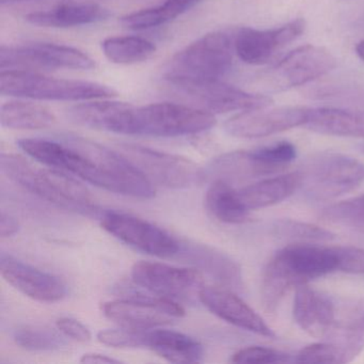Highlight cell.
Wrapping results in <instances>:
<instances>
[{
    "instance_id": "obj_1",
    "label": "cell",
    "mask_w": 364,
    "mask_h": 364,
    "mask_svg": "<svg viewBox=\"0 0 364 364\" xmlns=\"http://www.w3.org/2000/svg\"><path fill=\"white\" fill-rule=\"evenodd\" d=\"M18 146L38 163L110 193L142 200L156 193L153 183L124 155L87 138L70 134L57 140L24 138Z\"/></svg>"
},
{
    "instance_id": "obj_2",
    "label": "cell",
    "mask_w": 364,
    "mask_h": 364,
    "mask_svg": "<svg viewBox=\"0 0 364 364\" xmlns=\"http://www.w3.org/2000/svg\"><path fill=\"white\" fill-rule=\"evenodd\" d=\"M0 169L12 182L57 208L84 215L99 213L88 189L67 172L38 167L21 155L6 153L0 156Z\"/></svg>"
},
{
    "instance_id": "obj_3",
    "label": "cell",
    "mask_w": 364,
    "mask_h": 364,
    "mask_svg": "<svg viewBox=\"0 0 364 364\" xmlns=\"http://www.w3.org/2000/svg\"><path fill=\"white\" fill-rule=\"evenodd\" d=\"M164 85L176 99L213 114L246 112L268 107L272 104V100L267 95L247 92L221 80L167 74Z\"/></svg>"
},
{
    "instance_id": "obj_4",
    "label": "cell",
    "mask_w": 364,
    "mask_h": 364,
    "mask_svg": "<svg viewBox=\"0 0 364 364\" xmlns=\"http://www.w3.org/2000/svg\"><path fill=\"white\" fill-rule=\"evenodd\" d=\"M0 93L39 101H93L117 97L112 87L86 80L48 77L33 71H1Z\"/></svg>"
},
{
    "instance_id": "obj_5",
    "label": "cell",
    "mask_w": 364,
    "mask_h": 364,
    "mask_svg": "<svg viewBox=\"0 0 364 364\" xmlns=\"http://www.w3.org/2000/svg\"><path fill=\"white\" fill-rule=\"evenodd\" d=\"M300 189L315 201H327L364 183V164L348 155L321 152L311 155L298 170Z\"/></svg>"
},
{
    "instance_id": "obj_6",
    "label": "cell",
    "mask_w": 364,
    "mask_h": 364,
    "mask_svg": "<svg viewBox=\"0 0 364 364\" xmlns=\"http://www.w3.org/2000/svg\"><path fill=\"white\" fill-rule=\"evenodd\" d=\"M214 114L186 104L155 103L134 107L127 135L180 137L195 135L216 125Z\"/></svg>"
},
{
    "instance_id": "obj_7",
    "label": "cell",
    "mask_w": 364,
    "mask_h": 364,
    "mask_svg": "<svg viewBox=\"0 0 364 364\" xmlns=\"http://www.w3.org/2000/svg\"><path fill=\"white\" fill-rule=\"evenodd\" d=\"M234 40L223 31L200 38L178 52L170 61L167 74L221 80L233 65Z\"/></svg>"
},
{
    "instance_id": "obj_8",
    "label": "cell",
    "mask_w": 364,
    "mask_h": 364,
    "mask_svg": "<svg viewBox=\"0 0 364 364\" xmlns=\"http://www.w3.org/2000/svg\"><path fill=\"white\" fill-rule=\"evenodd\" d=\"M265 269L289 289L299 287L338 270L336 248L304 242L291 244L277 252Z\"/></svg>"
},
{
    "instance_id": "obj_9",
    "label": "cell",
    "mask_w": 364,
    "mask_h": 364,
    "mask_svg": "<svg viewBox=\"0 0 364 364\" xmlns=\"http://www.w3.org/2000/svg\"><path fill=\"white\" fill-rule=\"evenodd\" d=\"M102 311L119 326L140 330L164 327L185 315L184 308L174 299L150 291H134L127 297L105 302Z\"/></svg>"
},
{
    "instance_id": "obj_10",
    "label": "cell",
    "mask_w": 364,
    "mask_h": 364,
    "mask_svg": "<svg viewBox=\"0 0 364 364\" xmlns=\"http://www.w3.org/2000/svg\"><path fill=\"white\" fill-rule=\"evenodd\" d=\"M119 152L134 164L151 182L168 188H188L205 176L189 159L134 144H119Z\"/></svg>"
},
{
    "instance_id": "obj_11",
    "label": "cell",
    "mask_w": 364,
    "mask_h": 364,
    "mask_svg": "<svg viewBox=\"0 0 364 364\" xmlns=\"http://www.w3.org/2000/svg\"><path fill=\"white\" fill-rule=\"evenodd\" d=\"M95 61L71 46L54 43H31L22 46H1V71H33L35 69H95Z\"/></svg>"
},
{
    "instance_id": "obj_12",
    "label": "cell",
    "mask_w": 364,
    "mask_h": 364,
    "mask_svg": "<svg viewBox=\"0 0 364 364\" xmlns=\"http://www.w3.org/2000/svg\"><path fill=\"white\" fill-rule=\"evenodd\" d=\"M101 225L123 244L146 255L172 257L180 253L182 244L171 234L134 215L109 210L102 214Z\"/></svg>"
},
{
    "instance_id": "obj_13",
    "label": "cell",
    "mask_w": 364,
    "mask_h": 364,
    "mask_svg": "<svg viewBox=\"0 0 364 364\" xmlns=\"http://www.w3.org/2000/svg\"><path fill=\"white\" fill-rule=\"evenodd\" d=\"M311 108L301 106H280L246 110L230 118L225 131L230 136L245 139L267 137L308 122Z\"/></svg>"
},
{
    "instance_id": "obj_14",
    "label": "cell",
    "mask_w": 364,
    "mask_h": 364,
    "mask_svg": "<svg viewBox=\"0 0 364 364\" xmlns=\"http://www.w3.org/2000/svg\"><path fill=\"white\" fill-rule=\"evenodd\" d=\"M336 67V59L325 48L304 46L287 54L266 75L278 90L304 86L323 77Z\"/></svg>"
},
{
    "instance_id": "obj_15",
    "label": "cell",
    "mask_w": 364,
    "mask_h": 364,
    "mask_svg": "<svg viewBox=\"0 0 364 364\" xmlns=\"http://www.w3.org/2000/svg\"><path fill=\"white\" fill-rule=\"evenodd\" d=\"M131 276L144 291L171 299L191 295L203 287V276L198 270L156 262H138L132 268Z\"/></svg>"
},
{
    "instance_id": "obj_16",
    "label": "cell",
    "mask_w": 364,
    "mask_h": 364,
    "mask_svg": "<svg viewBox=\"0 0 364 364\" xmlns=\"http://www.w3.org/2000/svg\"><path fill=\"white\" fill-rule=\"evenodd\" d=\"M304 31L306 21L302 18L291 21L279 28L266 31L244 27L234 37V50L245 63L265 65L277 52L297 40Z\"/></svg>"
},
{
    "instance_id": "obj_17",
    "label": "cell",
    "mask_w": 364,
    "mask_h": 364,
    "mask_svg": "<svg viewBox=\"0 0 364 364\" xmlns=\"http://www.w3.org/2000/svg\"><path fill=\"white\" fill-rule=\"evenodd\" d=\"M0 272L14 289L37 301L54 304L67 295V285L59 277L38 269L5 252L0 257Z\"/></svg>"
},
{
    "instance_id": "obj_18",
    "label": "cell",
    "mask_w": 364,
    "mask_h": 364,
    "mask_svg": "<svg viewBox=\"0 0 364 364\" xmlns=\"http://www.w3.org/2000/svg\"><path fill=\"white\" fill-rule=\"evenodd\" d=\"M198 298L208 311L227 323L259 336L276 338L274 330L232 289L202 287Z\"/></svg>"
},
{
    "instance_id": "obj_19",
    "label": "cell",
    "mask_w": 364,
    "mask_h": 364,
    "mask_svg": "<svg viewBox=\"0 0 364 364\" xmlns=\"http://www.w3.org/2000/svg\"><path fill=\"white\" fill-rule=\"evenodd\" d=\"M338 304L323 291L306 285L297 287L293 315L297 325L309 336L328 338L338 319Z\"/></svg>"
},
{
    "instance_id": "obj_20",
    "label": "cell",
    "mask_w": 364,
    "mask_h": 364,
    "mask_svg": "<svg viewBox=\"0 0 364 364\" xmlns=\"http://www.w3.org/2000/svg\"><path fill=\"white\" fill-rule=\"evenodd\" d=\"M133 108L123 102H86L70 107L67 116L72 122L88 129L127 135Z\"/></svg>"
},
{
    "instance_id": "obj_21",
    "label": "cell",
    "mask_w": 364,
    "mask_h": 364,
    "mask_svg": "<svg viewBox=\"0 0 364 364\" xmlns=\"http://www.w3.org/2000/svg\"><path fill=\"white\" fill-rule=\"evenodd\" d=\"M110 12L91 1L61 4L48 11H37L25 16L29 24L46 28H71L107 20Z\"/></svg>"
},
{
    "instance_id": "obj_22",
    "label": "cell",
    "mask_w": 364,
    "mask_h": 364,
    "mask_svg": "<svg viewBox=\"0 0 364 364\" xmlns=\"http://www.w3.org/2000/svg\"><path fill=\"white\" fill-rule=\"evenodd\" d=\"M328 342L340 347L345 363L353 361L364 349V298L338 306V319Z\"/></svg>"
},
{
    "instance_id": "obj_23",
    "label": "cell",
    "mask_w": 364,
    "mask_h": 364,
    "mask_svg": "<svg viewBox=\"0 0 364 364\" xmlns=\"http://www.w3.org/2000/svg\"><path fill=\"white\" fill-rule=\"evenodd\" d=\"M146 347L171 363H197L203 358V346L199 341L163 327L148 330Z\"/></svg>"
},
{
    "instance_id": "obj_24",
    "label": "cell",
    "mask_w": 364,
    "mask_h": 364,
    "mask_svg": "<svg viewBox=\"0 0 364 364\" xmlns=\"http://www.w3.org/2000/svg\"><path fill=\"white\" fill-rule=\"evenodd\" d=\"M301 176L299 171L266 178L237 191L238 197L247 210L268 208L284 201L299 191Z\"/></svg>"
},
{
    "instance_id": "obj_25",
    "label": "cell",
    "mask_w": 364,
    "mask_h": 364,
    "mask_svg": "<svg viewBox=\"0 0 364 364\" xmlns=\"http://www.w3.org/2000/svg\"><path fill=\"white\" fill-rule=\"evenodd\" d=\"M304 127L323 135L364 138V112L340 108H311L308 122Z\"/></svg>"
},
{
    "instance_id": "obj_26",
    "label": "cell",
    "mask_w": 364,
    "mask_h": 364,
    "mask_svg": "<svg viewBox=\"0 0 364 364\" xmlns=\"http://www.w3.org/2000/svg\"><path fill=\"white\" fill-rule=\"evenodd\" d=\"M181 246V251L185 253L188 259L196 262L201 269L214 277L219 283L225 285L232 291H240L242 289V269L235 261L206 246H193L189 248L188 245Z\"/></svg>"
},
{
    "instance_id": "obj_27",
    "label": "cell",
    "mask_w": 364,
    "mask_h": 364,
    "mask_svg": "<svg viewBox=\"0 0 364 364\" xmlns=\"http://www.w3.org/2000/svg\"><path fill=\"white\" fill-rule=\"evenodd\" d=\"M204 202L208 212L220 223L240 225L250 218V210L245 208L237 191L227 181L216 178L208 187Z\"/></svg>"
},
{
    "instance_id": "obj_28",
    "label": "cell",
    "mask_w": 364,
    "mask_h": 364,
    "mask_svg": "<svg viewBox=\"0 0 364 364\" xmlns=\"http://www.w3.org/2000/svg\"><path fill=\"white\" fill-rule=\"evenodd\" d=\"M206 0H165L161 5L127 14L121 25L132 31H146L168 24Z\"/></svg>"
},
{
    "instance_id": "obj_29",
    "label": "cell",
    "mask_w": 364,
    "mask_h": 364,
    "mask_svg": "<svg viewBox=\"0 0 364 364\" xmlns=\"http://www.w3.org/2000/svg\"><path fill=\"white\" fill-rule=\"evenodd\" d=\"M0 120L7 129L36 131L53 127L56 123V117L52 110L40 104L11 101L1 107Z\"/></svg>"
},
{
    "instance_id": "obj_30",
    "label": "cell",
    "mask_w": 364,
    "mask_h": 364,
    "mask_svg": "<svg viewBox=\"0 0 364 364\" xmlns=\"http://www.w3.org/2000/svg\"><path fill=\"white\" fill-rule=\"evenodd\" d=\"M208 174L220 180H240L276 173L253 156L252 151H234L215 159L208 167Z\"/></svg>"
},
{
    "instance_id": "obj_31",
    "label": "cell",
    "mask_w": 364,
    "mask_h": 364,
    "mask_svg": "<svg viewBox=\"0 0 364 364\" xmlns=\"http://www.w3.org/2000/svg\"><path fill=\"white\" fill-rule=\"evenodd\" d=\"M102 50L110 63L136 65L150 60L157 48L153 42L135 36L109 37L102 42Z\"/></svg>"
},
{
    "instance_id": "obj_32",
    "label": "cell",
    "mask_w": 364,
    "mask_h": 364,
    "mask_svg": "<svg viewBox=\"0 0 364 364\" xmlns=\"http://www.w3.org/2000/svg\"><path fill=\"white\" fill-rule=\"evenodd\" d=\"M14 340L16 345L31 351H52L65 346L63 336L48 327L23 326L14 330Z\"/></svg>"
},
{
    "instance_id": "obj_33",
    "label": "cell",
    "mask_w": 364,
    "mask_h": 364,
    "mask_svg": "<svg viewBox=\"0 0 364 364\" xmlns=\"http://www.w3.org/2000/svg\"><path fill=\"white\" fill-rule=\"evenodd\" d=\"M274 233L284 240H306V242H331L336 234L318 225L291 219H280L274 223Z\"/></svg>"
},
{
    "instance_id": "obj_34",
    "label": "cell",
    "mask_w": 364,
    "mask_h": 364,
    "mask_svg": "<svg viewBox=\"0 0 364 364\" xmlns=\"http://www.w3.org/2000/svg\"><path fill=\"white\" fill-rule=\"evenodd\" d=\"M321 217L331 223L364 225V195L328 206Z\"/></svg>"
},
{
    "instance_id": "obj_35",
    "label": "cell",
    "mask_w": 364,
    "mask_h": 364,
    "mask_svg": "<svg viewBox=\"0 0 364 364\" xmlns=\"http://www.w3.org/2000/svg\"><path fill=\"white\" fill-rule=\"evenodd\" d=\"M252 154L257 161L277 173L284 170L296 159L297 150L291 142L281 141L253 150Z\"/></svg>"
},
{
    "instance_id": "obj_36",
    "label": "cell",
    "mask_w": 364,
    "mask_h": 364,
    "mask_svg": "<svg viewBox=\"0 0 364 364\" xmlns=\"http://www.w3.org/2000/svg\"><path fill=\"white\" fill-rule=\"evenodd\" d=\"M148 330L121 327L116 329H104L97 333V340L102 344L114 348H139L146 347Z\"/></svg>"
},
{
    "instance_id": "obj_37",
    "label": "cell",
    "mask_w": 364,
    "mask_h": 364,
    "mask_svg": "<svg viewBox=\"0 0 364 364\" xmlns=\"http://www.w3.org/2000/svg\"><path fill=\"white\" fill-rule=\"evenodd\" d=\"M299 363H345L344 355L332 342L315 343L304 347L294 358Z\"/></svg>"
},
{
    "instance_id": "obj_38",
    "label": "cell",
    "mask_w": 364,
    "mask_h": 364,
    "mask_svg": "<svg viewBox=\"0 0 364 364\" xmlns=\"http://www.w3.org/2000/svg\"><path fill=\"white\" fill-rule=\"evenodd\" d=\"M233 363H285L294 362V358L276 349L262 346H249L240 349L231 358Z\"/></svg>"
},
{
    "instance_id": "obj_39",
    "label": "cell",
    "mask_w": 364,
    "mask_h": 364,
    "mask_svg": "<svg viewBox=\"0 0 364 364\" xmlns=\"http://www.w3.org/2000/svg\"><path fill=\"white\" fill-rule=\"evenodd\" d=\"M338 270L347 274H364V248L336 246Z\"/></svg>"
},
{
    "instance_id": "obj_40",
    "label": "cell",
    "mask_w": 364,
    "mask_h": 364,
    "mask_svg": "<svg viewBox=\"0 0 364 364\" xmlns=\"http://www.w3.org/2000/svg\"><path fill=\"white\" fill-rule=\"evenodd\" d=\"M57 329L65 338L78 343H88L92 338L90 330L73 317H60L56 321Z\"/></svg>"
},
{
    "instance_id": "obj_41",
    "label": "cell",
    "mask_w": 364,
    "mask_h": 364,
    "mask_svg": "<svg viewBox=\"0 0 364 364\" xmlns=\"http://www.w3.org/2000/svg\"><path fill=\"white\" fill-rule=\"evenodd\" d=\"M20 230V223L16 217L6 212H1L0 217V235L3 238H9L16 235Z\"/></svg>"
},
{
    "instance_id": "obj_42",
    "label": "cell",
    "mask_w": 364,
    "mask_h": 364,
    "mask_svg": "<svg viewBox=\"0 0 364 364\" xmlns=\"http://www.w3.org/2000/svg\"><path fill=\"white\" fill-rule=\"evenodd\" d=\"M80 362H82V363L109 364L120 363L121 361L120 360L114 359V358L103 355V353H89L82 355Z\"/></svg>"
},
{
    "instance_id": "obj_43",
    "label": "cell",
    "mask_w": 364,
    "mask_h": 364,
    "mask_svg": "<svg viewBox=\"0 0 364 364\" xmlns=\"http://www.w3.org/2000/svg\"><path fill=\"white\" fill-rule=\"evenodd\" d=\"M355 54L359 57L360 60L364 63V40L363 41L359 42L355 46Z\"/></svg>"
},
{
    "instance_id": "obj_44",
    "label": "cell",
    "mask_w": 364,
    "mask_h": 364,
    "mask_svg": "<svg viewBox=\"0 0 364 364\" xmlns=\"http://www.w3.org/2000/svg\"><path fill=\"white\" fill-rule=\"evenodd\" d=\"M28 1H36V0H0L1 6L14 5V4L28 3Z\"/></svg>"
},
{
    "instance_id": "obj_45",
    "label": "cell",
    "mask_w": 364,
    "mask_h": 364,
    "mask_svg": "<svg viewBox=\"0 0 364 364\" xmlns=\"http://www.w3.org/2000/svg\"><path fill=\"white\" fill-rule=\"evenodd\" d=\"M359 150L361 151V153H363V154H364V144H360Z\"/></svg>"
}]
</instances>
